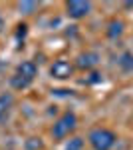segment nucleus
Listing matches in <instances>:
<instances>
[{
  "label": "nucleus",
  "mask_w": 133,
  "mask_h": 150,
  "mask_svg": "<svg viewBox=\"0 0 133 150\" xmlns=\"http://www.w3.org/2000/svg\"><path fill=\"white\" fill-rule=\"evenodd\" d=\"M88 140L93 150H111L117 142V134L109 128H93Z\"/></svg>",
  "instance_id": "obj_1"
},
{
  "label": "nucleus",
  "mask_w": 133,
  "mask_h": 150,
  "mask_svg": "<svg viewBox=\"0 0 133 150\" xmlns=\"http://www.w3.org/2000/svg\"><path fill=\"white\" fill-rule=\"evenodd\" d=\"M76 126H78V116L74 114L72 110H68V112H64V114L54 122V126H52V136H54V140H64L76 130Z\"/></svg>",
  "instance_id": "obj_2"
},
{
  "label": "nucleus",
  "mask_w": 133,
  "mask_h": 150,
  "mask_svg": "<svg viewBox=\"0 0 133 150\" xmlns=\"http://www.w3.org/2000/svg\"><path fill=\"white\" fill-rule=\"evenodd\" d=\"M66 12H68V16L74 18V20L86 18L89 12H91V2H86V0H70L66 4Z\"/></svg>",
  "instance_id": "obj_3"
},
{
  "label": "nucleus",
  "mask_w": 133,
  "mask_h": 150,
  "mask_svg": "<svg viewBox=\"0 0 133 150\" xmlns=\"http://www.w3.org/2000/svg\"><path fill=\"white\" fill-rule=\"evenodd\" d=\"M74 70H76V66L72 62H68V60H54V64L50 66V76L58 78V80H68V78H72Z\"/></svg>",
  "instance_id": "obj_4"
},
{
  "label": "nucleus",
  "mask_w": 133,
  "mask_h": 150,
  "mask_svg": "<svg viewBox=\"0 0 133 150\" xmlns=\"http://www.w3.org/2000/svg\"><path fill=\"white\" fill-rule=\"evenodd\" d=\"M16 74H18L20 78H24V80H28L30 84H32V80L38 76V66H36V62H32V60L20 62L18 68H16Z\"/></svg>",
  "instance_id": "obj_5"
},
{
  "label": "nucleus",
  "mask_w": 133,
  "mask_h": 150,
  "mask_svg": "<svg viewBox=\"0 0 133 150\" xmlns=\"http://www.w3.org/2000/svg\"><path fill=\"white\" fill-rule=\"evenodd\" d=\"M100 62V56L95 52H81L78 58H76V66L81 70H91L95 64Z\"/></svg>",
  "instance_id": "obj_6"
},
{
  "label": "nucleus",
  "mask_w": 133,
  "mask_h": 150,
  "mask_svg": "<svg viewBox=\"0 0 133 150\" xmlns=\"http://www.w3.org/2000/svg\"><path fill=\"white\" fill-rule=\"evenodd\" d=\"M123 30H125V24H123V20H117V18H113V20L107 24V30H105V34H107V38L115 40V38H119V36L123 34Z\"/></svg>",
  "instance_id": "obj_7"
},
{
  "label": "nucleus",
  "mask_w": 133,
  "mask_h": 150,
  "mask_svg": "<svg viewBox=\"0 0 133 150\" xmlns=\"http://www.w3.org/2000/svg\"><path fill=\"white\" fill-rule=\"evenodd\" d=\"M12 102H14V96H12V94H2V96H0V120H2V118L6 116V112L10 110Z\"/></svg>",
  "instance_id": "obj_8"
},
{
  "label": "nucleus",
  "mask_w": 133,
  "mask_h": 150,
  "mask_svg": "<svg viewBox=\"0 0 133 150\" xmlns=\"http://www.w3.org/2000/svg\"><path fill=\"white\" fill-rule=\"evenodd\" d=\"M10 86L14 88V90H24V88H28V86H30V82L24 80V78H20L18 74H14V76L10 78Z\"/></svg>",
  "instance_id": "obj_9"
},
{
  "label": "nucleus",
  "mask_w": 133,
  "mask_h": 150,
  "mask_svg": "<svg viewBox=\"0 0 133 150\" xmlns=\"http://www.w3.org/2000/svg\"><path fill=\"white\" fill-rule=\"evenodd\" d=\"M24 148L26 150H42L44 148V142H42V138L32 136V138H28L26 142H24Z\"/></svg>",
  "instance_id": "obj_10"
},
{
  "label": "nucleus",
  "mask_w": 133,
  "mask_h": 150,
  "mask_svg": "<svg viewBox=\"0 0 133 150\" xmlns=\"http://www.w3.org/2000/svg\"><path fill=\"white\" fill-rule=\"evenodd\" d=\"M36 8H38V4H36V2H28V0L18 2V10H20V14H32Z\"/></svg>",
  "instance_id": "obj_11"
},
{
  "label": "nucleus",
  "mask_w": 133,
  "mask_h": 150,
  "mask_svg": "<svg viewBox=\"0 0 133 150\" xmlns=\"http://www.w3.org/2000/svg\"><path fill=\"white\" fill-rule=\"evenodd\" d=\"M81 148H84V140L79 136H74L66 142V150H81Z\"/></svg>",
  "instance_id": "obj_12"
},
{
  "label": "nucleus",
  "mask_w": 133,
  "mask_h": 150,
  "mask_svg": "<svg viewBox=\"0 0 133 150\" xmlns=\"http://www.w3.org/2000/svg\"><path fill=\"white\" fill-rule=\"evenodd\" d=\"M26 34H28V24H26V22H20L18 26H16L14 36H16V40H18V42H22L24 38H26Z\"/></svg>",
  "instance_id": "obj_13"
},
{
  "label": "nucleus",
  "mask_w": 133,
  "mask_h": 150,
  "mask_svg": "<svg viewBox=\"0 0 133 150\" xmlns=\"http://www.w3.org/2000/svg\"><path fill=\"white\" fill-rule=\"evenodd\" d=\"M119 64H121L123 70H133V54L125 52V54L121 56V60H119Z\"/></svg>",
  "instance_id": "obj_14"
},
{
  "label": "nucleus",
  "mask_w": 133,
  "mask_h": 150,
  "mask_svg": "<svg viewBox=\"0 0 133 150\" xmlns=\"http://www.w3.org/2000/svg\"><path fill=\"white\" fill-rule=\"evenodd\" d=\"M100 80H101V74H100V72H91V74H89V78H88L89 84H95V82H100Z\"/></svg>",
  "instance_id": "obj_15"
},
{
  "label": "nucleus",
  "mask_w": 133,
  "mask_h": 150,
  "mask_svg": "<svg viewBox=\"0 0 133 150\" xmlns=\"http://www.w3.org/2000/svg\"><path fill=\"white\" fill-rule=\"evenodd\" d=\"M2 28H4V18L0 16V32H2Z\"/></svg>",
  "instance_id": "obj_16"
}]
</instances>
